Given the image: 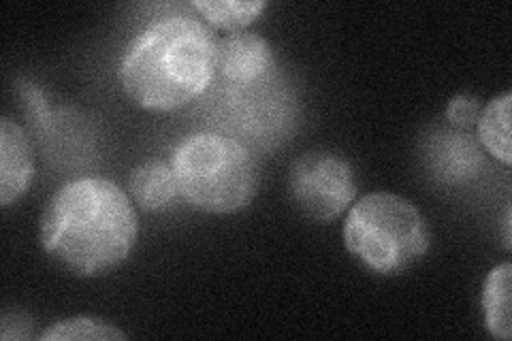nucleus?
<instances>
[{
    "label": "nucleus",
    "instance_id": "nucleus-7",
    "mask_svg": "<svg viewBox=\"0 0 512 341\" xmlns=\"http://www.w3.org/2000/svg\"><path fill=\"white\" fill-rule=\"evenodd\" d=\"M35 175L32 150L24 128L5 118L0 122V205L22 199Z\"/></svg>",
    "mask_w": 512,
    "mask_h": 341
},
{
    "label": "nucleus",
    "instance_id": "nucleus-14",
    "mask_svg": "<svg viewBox=\"0 0 512 341\" xmlns=\"http://www.w3.org/2000/svg\"><path fill=\"white\" fill-rule=\"evenodd\" d=\"M480 109H483V105H480V101L474 99V96L457 94L446 107V120L455 128H468L478 122Z\"/></svg>",
    "mask_w": 512,
    "mask_h": 341
},
{
    "label": "nucleus",
    "instance_id": "nucleus-10",
    "mask_svg": "<svg viewBox=\"0 0 512 341\" xmlns=\"http://www.w3.org/2000/svg\"><path fill=\"white\" fill-rule=\"evenodd\" d=\"M510 107L512 94L504 92L480 109L478 116V141L483 148L500 160L506 169L512 165V145H510Z\"/></svg>",
    "mask_w": 512,
    "mask_h": 341
},
{
    "label": "nucleus",
    "instance_id": "nucleus-11",
    "mask_svg": "<svg viewBox=\"0 0 512 341\" xmlns=\"http://www.w3.org/2000/svg\"><path fill=\"white\" fill-rule=\"evenodd\" d=\"M510 282H512V265L502 263L487 275L485 286H483L485 327L495 339H502V341H508L512 337Z\"/></svg>",
    "mask_w": 512,
    "mask_h": 341
},
{
    "label": "nucleus",
    "instance_id": "nucleus-13",
    "mask_svg": "<svg viewBox=\"0 0 512 341\" xmlns=\"http://www.w3.org/2000/svg\"><path fill=\"white\" fill-rule=\"evenodd\" d=\"M39 339L41 341H67V339L69 341H109V339H126V333L101 318L75 316L47 327L39 335Z\"/></svg>",
    "mask_w": 512,
    "mask_h": 341
},
{
    "label": "nucleus",
    "instance_id": "nucleus-9",
    "mask_svg": "<svg viewBox=\"0 0 512 341\" xmlns=\"http://www.w3.org/2000/svg\"><path fill=\"white\" fill-rule=\"evenodd\" d=\"M434 158V171L448 184L466 182L476 171L485 165L483 152L468 135L446 133L431 150Z\"/></svg>",
    "mask_w": 512,
    "mask_h": 341
},
{
    "label": "nucleus",
    "instance_id": "nucleus-1",
    "mask_svg": "<svg viewBox=\"0 0 512 341\" xmlns=\"http://www.w3.org/2000/svg\"><path fill=\"white\" fill-rule=\"evenodd\" d=\"M137 214L128 194L105 177L64 184L45 205L41 248L79 278L120 267L137 241Z\"/></svg>",
    "mask_w": 512,
    "mask_h": 341
},
{
    "label": "nucleus",
    "instance_id": "nucleus-5",
    "mask_svg": "<svg viewBox=\"0 0 512 341\" xmlns=\"http://www.w3.org/2000/svg\"><path fill=\"white\" fill-rule=\"evenodd\" d=\"M291 197L301 214L314 222H333L357 199L348 160L329 152H310L291 169Z\"/></svg>",
    "mask_w": 512,
    "mask_h": 341
},
{
    "label": "nucleus",
    "instance_id": "nucleus-2",
    "mask_svg": "<svg viewBox=\"0 0 512 341\" xmlns=\"http://www.w3.org/2000/svg\"><path fill=\"white\" fill-rule=\"evenodd\" d=\"M216 52V35L205 22L186 15L156 20L126 47L118 67L122 90L141 109H180L212 84Z\"/></svg>",
    "mask_w": 512,
    "mask_h": 341
},
{
    "label": "nucleus",
    "instance_id": "nucleus-8",
    "mask_svg": "<svg viewBox=\"0 0 512 341\" xmlns=\"http://www.w3.org/2000/svg\"><path fill=\"white\" fill-rule=\"evenodd\" d=\"M133 201L146 211H160L178 197V182L173 169L163 160H146L128 177Z\"/></svg>",
    "mask_w": 512,
    "mask_h": 341
},
{
    "label": "nucleus",
    "instance_id": "nucleus-12",
    "mask_svg": "<svg viewBox=\"0 0 512 341\" xmlns=\"http://www.w3.org/2000/svg\"><path fill=\"white\" fill-rule=\"evenodd\" d=\"M201 18L227 32L246 30L267 7L265 0H197L192 3Z\"/></svg>",
    "mask_w": 512,
    "mask_h": 341
},
{
    "label": "nucleus",
    "instance_id": "nucleus-3",
    "mask_svg": "<svg viewBox=\"0 0 512 341\" xmlns=\"http://www.w3.org/2000/svg\"><path fill=\"white\" fill-rule=\"evenodd\" d=\"M429 226L414 203L393 192H372L350 205L344 246L378 275H399L429 250Z\"/></svg>",
    "mask_w": 512,
    "mask_h": 341
},
{
    "label": "nucleus",
    "instance_id": "nucleus-6",
    "mask_svg": "<svg viewBox=\"0 0 512 341\" xmlns=\"http://www.w3.org/2000/svg\"><path fill=\"white\" fill-rule=\"evenodd\" d=\"M274 69V52L269 43L250 30L229 32L218 41L216 71L233 86H252Z\"/></svg>",
    "mask_w": 512,
    "mask_h": 341
},
{
    "label": "nucleus",
    "instance_id": "nucleus-4",
    "mask_svg": "<svg viewBox=\"0 0 512 341\" xmlns=\"http://www.w3.org/2000/svg\"><path fill=\"white\" fill-rule=\"evenodd\" d=\"M182 199L207 214H235L256 192V167L244 143L218 133L186 137L173 154Z\"/></svg>",
    "mask_w": 512,
    "mask_h": 341
}]
</instances>
